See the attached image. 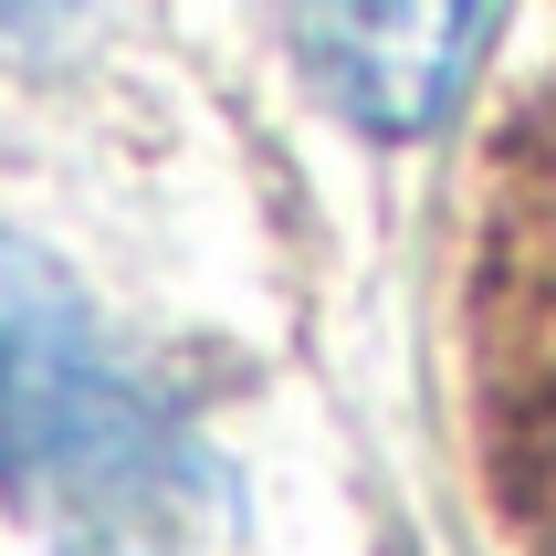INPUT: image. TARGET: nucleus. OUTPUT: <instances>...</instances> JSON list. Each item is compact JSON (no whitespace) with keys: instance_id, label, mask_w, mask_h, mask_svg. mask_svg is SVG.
<instances>
[{"instance_id":"obj_1","label":"nucleus","mask_w":556,"mask_h":556,"mask_svg":"<svg viewBox=\"0 0 556 556\" xmlns=\"http://www.w3.org/2000/svg\"><path fill=\"white\" fill-rule=\"evenodd\" d=\"M168 472L179 441L105 346L74 274L0 231V494L63 515H148Z\"/></svg>"},{"instance_id":"obj_2","label":"nucleus","mask_w":556,"mask_h":556,"mask_svg":"<svg viewBox=\"0 0 556 556\" xmlns=\"http://www.w3.org/2000/svg\"><path fill=\"white\" fill-rule=\"evenodd\" d=\"M483 0H294V53L357 137H431L463 94Z\"/></svg>"},{"instance_id":"obj_3","label":"nucleus","mask_w":556,"mask_h":556,"mask_svg":"<svg viewBox=\"0 0 556 556\" xmlns=\"http://www.w3.org/2000/svg\"><path fill=\"white\" fill-rule=\"evenodd\" d=\"M546 535H556V420H546Z\"/></svg>"},{"instance_id":"obj_4","label":"nucleus","mask_w":556,"mask_h":556,"mask_svg":"<svg viewBox=\"0 0 556 556\" xmlns=\"http://www.w3.org/2000/svg\"><path fill=\"white\" fill-rule=\"evenodd\" d=\"M31 11H53V0H0V22H31Z\"/></svg>"}]
</instances>
